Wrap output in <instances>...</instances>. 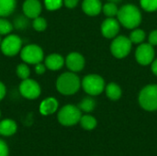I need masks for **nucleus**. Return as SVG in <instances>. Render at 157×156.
Returning <instances> with one entry per match:
<instances>
[{
    "mask_svg": "<svg viewBox=\"0 0 157 156\" xmlns=\"http://www.w3.org/2000/svg\"><path fill=\"white\" fill-rule=\"evenodd\" d=\"M1 51L6 56H15L20 52L22 49V40L18 35L8 34L1 41Z\"/></svg>",
    "mask_w": 157,
    "mask_h": 156,
    "instance_id": "6e6552de",
    "label": "nucleus"
},
{
    "mask_svg": "<svg viewBox=\"0 0 157 156\" xmlns=\"http://www.w3.org/2000/svg\"><path fill=\"white\" fill-rule=\"evenodd\" d=\"M13 26L17 29H25L29 26V17H27L24 14L23 15H18L17 17H15Z\"/></svg>",
    "mask_w": 157,
    "mask_h": 156,
    "instance_id": "393cba45",
    "label": "nucleus"
},
{
    "mask_svg": "<svg viewBox=\"0 0 157 156\" xmlns=\"http://www.w3.org/2000/svg\"><path fill=\"white\" fill-rule=\"evenodd\" d=\"M96 105H97L96 100H95L91 96H89V97H86L83 98V99L79 102V104H78L77 107L80 108V110H81L82 112L90 113V112H92V111L95 109Z\"/></svg>",
    "mask_w": 157,
    "mask_h": 156,
    "instance_id": "aec40b11",
    "label": "nucleus"
},
{
    "mask_svg": "<svg viewBox=\"0 0 157 156\" xmlns=\"http://www.w3.org/2000/svg\"><path fill=\"white\" fill-rule=\"evenodd\" d=\"M59 102L55 97H47L43 99L40 104V113L43 116H49L55 113L58 109Z\"/></svg>",
    "mask_w": 157,
    "mask_h": 156,
    "instance_id": "2eb2a0df",
    "label": "nucleus"
},
{
    "mask_svg": "<svg viewBox=\"0 0 157 156\" xmlns=\"http://www.w3.org/2000/svg\"><path fill=\"white\" fill-rule=\"evenodd\" d=\"M17 0H0V17L10 16L16 9Z\"/></svg>",
    "mask_w": 157,
    "mask_h": 156,
    "instance_id": "6ab92c4d",
    "label": "nucleus"
},
{
    "mask_svg": "<svg viewBox=\"0 0 157 156\" xmlns=\"http://www.w3.org/2000/svg\"><path fill=\"white\" fill-rule=\"evenodd\" d=\"M105 91H106L107 97L110 100H113V101L119 100L122 95V90H121V86L114 82L109 83L105 87Z\"/></svg>",
    "mask_w": 157,
    "mask_h": 156,
    "instance_id": "a211bd4d",
    "label": "nucleus"
},
{
    "mask_svg": "<svg viewBox=\"0 0 157 156\" xmlns=\"http://www.w3.org/2000/svg\"><path fill=\"white\" fill-rule=\"evenodd\" d=\"M109 2H112V3H115V4H118L120 2H121V0H109Z\"/></svg>",
    "mask_w": 157,
    "mask_h": 156,
    "instance_id": "c9c22d12",
    "label": "nucleus"
},
{
    "mask_svg": "<svg viewBox=\"0 0 157 156\" xmlns=\"http://www.w3.org/2000/svg\"><path fill=\"white\" fill-rule=\"evenodd\" d=\"M65 63V59L59 53H52L49 54L44 59V64L47 69L51 71H58L61 70Z\"/></svg>",
    "mask_w": 157,
    "mask_h": 156,
    "instance_id": "4468645a",
    "label": "nucleus"
},
{
    "mask_svg": "<svg viewBox=\"0 0 157 156\" xmlns=\"http://www.w3.org/2000/svg\"><path fill=\"white\" fill-rule=\"evenodd\" d=\"M151 70L153 72V74L157 76V59H155L153 61V63H151Z\"/></svg>",
    "mask_w": 157,
    "mask_h": 156,
    "instance_id": "f704fd0d",
    "label": "nucleus"
},
{
    "mask_svg": "<svg viewBox=\"0 0 157 156\" xmlns=\"http://www.w3.org/2000/svg\"><path fill=\"white\" fill-rule=\"evenodd\" d=\"M138 101L146 111L157 110V85H147L139 93Z\"/></svg>",
    "mask_w": 157,
    "mask_h": 156,
    "instance_id": "7ed1b4c3",
    "label": "nucleus"
},
{
    "mask_svg": "<svg viewBox=\"0 0 157 156\" xmlns=\"http://www.w3.org/2000/svg\"><path fill=\"white\" fill-rule=\"evenodd\" d=\"M6 86L0 81V101L5 97L6 96Z\"/></svg>",
    "mask_w": 157,
    "mask_h": 156,
    "instance_id": "72a5a7b5",
    "label": "nucleus"
},
{
    "mask_svg": "<svg viewBox=\"0 0 157 156\" xmlns=\"http://www.w3.org/2000/svg\"><path fill=\"white\" fill-rule=\"evenodd\" d=\"M132 43L129 37L120 35L115 37L110 43V52L117 59H122L128 56L132 51Z\"/></svg>",
    "mask_w": 157,
    "mask_h": 156,
    "instance_id": "423d86ee",
    "label": "nucleus"
},
{
    "mask_svg": "<svg viewBox=\"0 0 157 156\" xmlns=\"http://www.w3.org/2000/svg\"><path fill=\"white\" fill-rule=\"evenodd\" d=\"M32 27L37 32H42L47 29V21L44 17H41L39 16V17L33 18Z\"/></svg>",
    "mask_w": 157,
    "mask_h": 156,
    "instance_id": "bb28decb",
    "label": "nucleus"
},
{
    "mask_svg": "<svg viewBox=\"0 0 157 156\" xmlns=\"http://www.w3.org/2000/svg\"><path fill=\"white\" fill-rule=\"evenodd\" d=\"M23 14L29 18L39 17L42 10V6L40 0H25L22 6Z\"/></svg>",
    "mask_w": 157,
    "mask_h": 156,
    "instance_id": "ddd939ff",
    "label": "nucleus"
},
{
    "mask_svg": "<svg viewBox=\"0 0 157 156\" xmlns=\"http://www.w3.org/2000/svg\"><path fill=\"white\" fill-rule=\"evenodd\" d=\"M78 2H79V0H63V5L67 8L73 9L78 5Z\"/></svg>",
    "mask_w": 157,
    "mask_h": 156,
    "instance_id": "473e14b6",
    "label": "nucleus"
},
{
    "mask_svg": "<svg viewBox=\"0 0 157 156\" xmlns=\"http://www.w3.org/2000/svg\"><path fill=\"white\" fill-rule=\"evenodd\" d=\"M1 36V35H0ZM1 41H2V40H1V37H0V44H1Z\"/></svg>",
    "mask_w": 157,
    "mask_h": 156,
    "instance_id": "e433bc0d",
    "label": "nucleus"
},
{
    "mask_svg": "<svg viewBox=\"0 0 157 156\" xmlns=\"http://www.w3.org/2000/svg\"><path fill=\"white\" fill-rule=\"evenodd\" d=\"M145 38H146V34H145L144 30L141 29H137V28L132 29V31L131 32V34L129 36V39L132 44L133 43L134 44H141L144 42Z\"/></svg>",
    "mask_w": 157,
    "mask_h": 156,
    "instance_id": "4be33fe9",
    "label": "nucleus"
},
{
    "mask_svg": "<svg viewBox=\"0 0 157 156\" xmlns=\"http://www.w3.org/2000/svg\"><path fill=\"white\" fill-rule=\"evenodd\" d=\"M0 117H1V110H0Z\"/></svg>",
    "mask_w": 157,
    "mask_h": 156,
    "instance_id": "4c0bfd02",
    "label": "nucleus"
},
{
    "mask_svg": "<svg viewBox=\"0 0 157 156\" xmlns=\"http://www.w3.org/2000/svg\"><path fill=\"white\" fill-rule=\"evenodd\" d=\"M81 86L88 96L95 97L100 95L105 90L106 84L102 76L97 74H90L83 78Z\"/></svg>",
    "mask_w": 157,
    "mask_h": 156,
    "instance_id": "20e7f679",
    "label": "nucleus"
},
{
    "mask_svg": "<svg viewBox=\"0 0 157 156\" xmlns=\"http://www.w3.org/2000/svg\"><path fill=\"white\" fill-rule=\"evenodd\" d=\"M16 73L18 78H20L21 80H25L27 78H29L30 75V69L28 65V63H19L17 66L16 69Z\"/></svg>",
    "mask_w": 157,
    "mask_h": 156,
    "instance_id": "b1692460",
    "label": "nucleus"
},
{
    "mask_svg": "<svg viewBox=\"0 0 157 156\" xmlns=\"http://www.w3.org/2000/svg\"><path fill=\"white\" fill-rule=\"evenodd\" d=\"M19 53L21 60L28 64L35 65L44 60L43 50L37 44L31 43L22 47Z\"/></svg>",
    "mask_w": 157,
    "mask_h": 156,
    "instance_id": "0eeeda50",
    "label": "nucleus"
},
{
    "mask_svg": "<svg viewBox=\"0 0 157 156\" xmlns=\"http://www.w3.org/2000/svg\"><path fill=\"white\" fill-rule=\"evenodd\" d=\"M140 5L146 12L157 11V0H140Z\"/></svg>",
    "mask_w": 157,
    "mask_h": 156,
    "instance_id": "cd10ccee",
    "label": "nucleus"
},
{
    "mask_svg": "<svg viewBox=\"0 0 157 156\" xmlns=\"http://www.w3.org/2000/svg\"><path fill=\"white\" fill-rule=\"evenodd\" d=\"M79 123L81 127L86 131H92L98 125L97 120L91 115H82Z\"/></svg>",
    "mask_w": 157,
    "mask_h": 156,
    "instance_id": "412c9836",
    "label": "nucleus"
},
{
    "mask_svg": "<svg viewBox=\"0 0 157 156\" xmlns=\"http://www.w3.org/2000/svg\"><path fill=\"white\" fill-rule=\"evenodd\" d=\"M121 23L115 17H107L101 24V33L107 39H114L118 36Z\"/></svg>",
    "mask_w": 157,
    "mask_h": 156,
    "instance_id": "9b49d317",
    "label": "nucleus"
},
{
    "mask_svg": "<svg viewBox=\"0 0 157 156\" xmlns=\"http://www.w3.org/2000/svg\"><path fill=\"white\" fill-rule=\"evenodd\" d=\"M9 149L5 141L0 139V156H8Z\"/></svg>",
    "mask_w": 157,
    "mask_h": 156,
    "instance_id": "c756f323",
    "label": "nucleus"
},
{
    "mask_svg": "<svg viewBox=\"0 0 157 156\" xmlns=\"http://www.w3.org/2000/svg\"><path fill=\"white\" fill-rule=\"evenodd\" d=\"M100 0H84L82 2V10L89 17H96L102 11Z\"/></svg>",
    "mask_w": 157,
    "mask_h": 156,
    "instance_id": "dca6fc26",
    "label": "nucleus"
},
{
    "mask_svg": "<svg viewBox=\"0 0 157 156\" xmlns=\"http://www.w3.org/2000/svg\"><path fill=\"white\" fill-rule=\"evenodd\" d=\"M119 7L117 4L112 3V2H108L102 6V12L104 15H106L107 17H115L118 15L119 12Z\"/></svg>",
    "mask_w": 157,
    "mask_h": 156,
    "instance_id": "5701e85b",
    "label": "nucleus"
},
{
    "mask_svg": "<svg viewBox=\"0 0 157 156\" xmlns=\"http://www.w3.org/2000/svg\"><path fill=\"white\" fill-rule=\"evenodd\" d=\"M117 19L124 28L134 29L141 24L143 17L138 6L132 4H126L119 9Z\"/></svg>",
    "mask_w": 157,
    "mask_h": 156,
    "instance_id": "f257e3e1",
    "label": "nucleus"
},
{
    "mask_svg": "<svg viewBox=\"0 0 157 156\" xmlns=\"http://www.w3.org/2000/svg\"><path fill=\"white\" fill-rule=\"evenodd\" d=\"M46 69H47V68H46L45 64L42 63V62H41V63H37V64H35V67H34L35 73H36L37 74H39V75L43 74L45 73Z\"/></svg>",
    "mask_w": 157,
    "mask_h": 156,
    "instance_id": "2f4dec72",
    "label": "nucleus"
},
{
    "mask_svg": "<svg viewBox=\"0 0 157 156\" xmlns=\"http://www.w3.org/2000/svg\"><path fill=\"white\" fill-rule=\"evenodd\" d=\"M81 87V80L75 73L65 72L59 75L56 80V89L63 96H72L78 92Z\"/></svg>",
    "mask_w": 157,
    "mask_h": 156,
    "instance_id": "f03ea898",
    "label": "nucleus"
},
{
    "mask_svg": "<svg viewBox=\"0 0 157 156\" xmlns=\"http://www.w3.org/2000/svg\"><path fill=\"white\" fill-rule=\"evenodd\" d=\"M18 90L23 97L29 100L38 98L41 93V88L39 83L34 79H30V78L22 80V82L19 84Z\"/></svg>",
    "mask_w": 157,
    "mask_h": 156,
    "instance_id": "1a4fd4ad",
    "label": "nucleus"
},
{
    "mask_svg": "<svg viewBox=\"0 0 157 156\" xmlns=\"http://www.w3.org/2000/svg\"><path fill=\"white\" fill-rule=\"evenodd\" d=\"M148 42L154 47L157 46V29H154L148 36Z\"/></svg>",
    "mask_w": 157,
    "mask_h": 156,
    "instance_id": "7c9ffc66",
    "label": "nucleus"
},
{
    "mask_svg": "<svg viewBox=\"0 0 157 156\" xmlns=\"http://www.w3.org/2000/svg\"><path fill=\"white\" fill-rule=\"evenodd\" d=\"M14 29L13 24L5 17H0V35H8Z\"/></svg>",
    "mask_w": 157,
    "mask_h": 156,
    "instance_id": "a878e982",
    "label": "nucleus"
},
{
    "mask_svg": "<svg viewBox=\"0 0 157 156\" xmlns=\"http://www.w3.org/2000/svg\"><path fill=\"white\" fill-rule=\"evenodd\" d=\"M63 0H44V6L46 9L50 11H55L62 7Z\"/></svg>",
    "mask_w": 157,
    "mask_h": 156,
    "instance_id": "c85d7f7f",
    "label": "nucleus"
},
{
    "mask_svg": "<svg viewBox=\"0 0 157 156\" xmlns=\"http://www.w3.org/2000/svg\"><path fill=\"white\" fill-rule=\"evenodd\" d=\"M82 117V111L77 106L68 104L63 106L58 112L57 119L63 126L70 127L79 123Z\"/></svg>",
    "mask_w": 157,
    "mask_h": 156,
    "instance_id": "39448f33",
    "label": "nucleus"
},
{
    "mask_svg": "<svg viewBox=\"0 0 157 156\" xmlns=\"http://www.w3.org/2000/svg\"><path fill=\"white\" fill-rule=\"evenodd\" d=\"M17 131V125L15 120L6 119L0 121V135L9 137L14 135Z\"/></svg>",
    "mask_w": 157,
    "mask_h": 156,
    "instance_id": "f3484780",
    "label": "nucleus"
},
{
    "mask_svg": "<svg viewBox=\"0 0 157 156\" xmlns=\"http://www.w3.org/2000/svg\"><path fill=\"white\" fill-rule=\"evenodd\" d=\"M155 52L154 46L148 43H141L135 51V59L141 65H149L155 60Z\"/></svg>",
    "mask_w": 157,
    "mask_h": 156,
    "instance_id": "9d476101",
    "label": "nucleus"
},
{
    "mask_svg": "<svg viewBox=\"0 0 157 156\" xmlns=\"http://www.w3.org/2000/svg\"><path fill=\"white\" fill-rule=\"evenodd\" d=\"M86 64L85 57L76 51L70 52L66 58H65V65L69 69V71L73 73H78L81 72Z\"/></svg>",
    "mask_w": 157,
    "mask_h": 156,
    "instance_id": "f8f14e48",
    "label": "nucleus"
}]
</instances>
